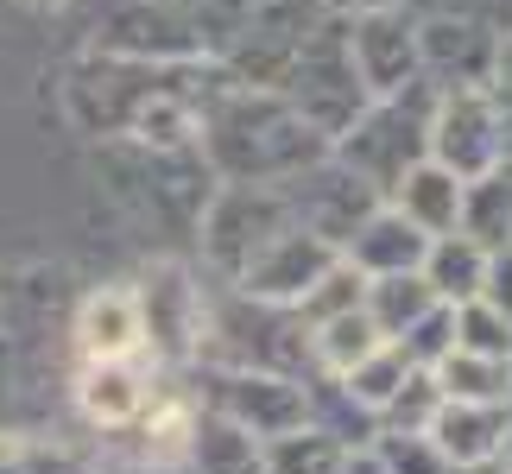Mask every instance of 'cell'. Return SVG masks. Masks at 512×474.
Segmentation results:
<instances>
[{
	"label": "cell",
	"instance_id": "cell-1",
	"mask_svg": "<svg viewBox=\"0 0 512 474\" xmlns=\"http://www.w3.org/2000/svg\"><path fill=\"white\" fill-rule=\"evenodd\" d=\"M222 64H152L121 51H83L64 70V114L83 140H146V146H196V114Z\"/></svg>",
	"mask_w": 512,
	"mask_h": 474
},
{
	"label": "cell",
	"instance_id": "cell-2",
	"mask_svg": "<svg viewBox=\"0 0 512 474\" xmlns=\"http://www.w3.org/2000/svg\"><path fill=\"white\" fill-rule=\"evenodd\" d=\"M196 152L215 171V184H285L304 165H317L329 140L279 89L234 83L222 70V83L209 89L203 114H196Z\"/></svg>",
	"mask_w": 512,
	"mask_h": 474
},
{
	"label": "cell",
	"instance_id": "cell-3",
	"mask_svg": "<svg viewBox=\"0 0 512 474\" xmlns=\"http://www.w3.org/2000/svg\"><path fill=\"white\" fill-rule=\"evenodd\" d=\"M196 361L266 367V373L310 380L317 373V348H310V323L291 304H260L228 285V304H209V329H203V354Z\"/></svg>",
	"mask_w": 512,
	"mask_h": 474
},
{
	"label": "cell",
	"instance_id": "cell-4",
	"mask_svg": "<svg viewBox=\"0 0 512 474\" xmlns=\"http://www.w3.org/2000/svg\"><path fill=\"white\" fill-rule=\"evenodd\" d=\"M430 108H437V83H411L399 95H373V102L348 121V133L329 140V152L348 171H361L380 196H392V184L430 158Z\"/></svg>",
	"mask_w": 512,
	"mask_h": 474
},
{
	"label": "cell",
	"instance_id": "cell-5",
	"mask_svg": "<svg viewBox=\"0 0 512 474\" xmlns=\"http://www.w3.org/2000/svg\"><path fill=\"white\" fill-rule=\"evenodd\" d=\"M108 165L121 177V203H133L146 222L177 228V234H196V215H203L209 190H215V171L203 165L196 146H146V140H108Z\"/></svg>",
	"mask_w": 512,
	"mask_h": 474
},
{
	"label": "cell",
	"instance_id": "cell-6",
	"mask_svg": "<svg viewBox=\"0 0 512 474\" xmlns=\"http://www.w3.org/2000/svg\"><path fill=\"white\" fill-rule=\"evenodd\" d=\"M279 95L291 108L304 114L310 127L323 133V140H336V133H348V121L361 114L373 95L361 83V70H354V51H348V19L329 13L317 32L304 38V51L291 57V70L279 76Z\"/></svg>",
	"mask_w": 512,
	"mask_h": 474
},
{
	"label": "cell",
	"instance_id": "cell-7",
	"mask_svg": "<svg viewBox=\"0 0 512 474\" xmlns=\"http://www.w3.org/2000/svg\"><path fill=\"white\" fill-rule=\"evenodd\" d=\"M298 215L285 203V184H215L203 215H196V253L222 285H234L247 272V260L260 253L279 228H291Z\"/></svg>",
	"mask_w": 512,
	"mask_h": 474
},
{
	"label": "cell",
	"instance_id": "cell-8",
	"mask_svg": "<svg viewBox=\"0 0 512 474\" xmlns=\"http://www.w3.org/2000/svg\"><path fill=\"white\" fill-rule=\"evenodd\" d=\"M196 405L234 418L241 430H253L260 443H279V437H291V430L310 424V380L266 373V367H215V361H196Z\"/></svg>",
	"mask_w": 512,
	"mask_h": 474
},
{
	"label": "cell",
	"instance_id": "cell-9",
	"mask_svg": "<svg viewBox=\"0 0 512 474\" xmlns=\"http://www.w3.org/2000/svg\"><path fill=\"white\" fill-rule=\"evenodd\" d=\"M133 310H140V354H152L165 373L196 367L203 329H209V298L190 266H177V260L146 266V279L133 285Z\"/></svg>",
	"mask_w": 512,
	"mask_h": 474
},
{
	"label": "cell",
	"instance_id": "cell-10",
	"mask_svg": "<svg viewBox=\"0 0 512 474\" xmlns=\"http://www.w3.org/2000/svg\"><path fill=\"white\" fill-rule=\"evenodd\" d=\"M342 19H348V51H354L367 95H399L411 83H424L418 7L411 0H373V7H354Z\"/></svg>",
	"mask_w": 512,
	"mask_h": 474
},
{
	"label": "cell",
	"instance_id": "cell-11",
	"mask_svg": "<svg viewBox=\"0 0 512 474\" xmlns=\"http://www.w3.org/2000/svg\"><path fill=\"white\" fill-rule=\"evenodd\" d=\"M418 51H424V83L437 89H487L494 83V51L500 32L468 7H418Z\"/></svg>",
	"mask_w": 512,
	"mask_h": 474
},
{
	"label": "cell",
	"instance_id": "cell-12",
	"mask_svg": "<svg viewBox=\"0 0 512 474\" xmlns=\"http://www.w3.org/2000/svg\"><path fill=\"white\" fill-rule=\"evenodd\" d=\"M285 203H291V215H298L310 234H323L329 247H348V234L361 228L386 196L373 190L361 171H348L336 152H323L317 165H304L298 177H285Z\"/></svg>",
	"mask_w": 512,
	"mask_h": 474
},
{
	"label": "cell",
	"instance_id": "cell-13",
	"mask_svg": "<svg viewBox=\"0 0 512 474\" xmlns=\"http://www.w3.org/2000/svg\"><path fill=\"white\" fill-rule=\"evenodd\" d=\"M430 158L443 171H456L462 184L500 165V121H494V95L487 89H437L430 108Z\"/></svg>",
	"mask_w": 512,
	"mask_h": 474
},
{
	"label": "cell",
	"instance_id": "cell-14",
	"mask_svg": "<svg viewBox=\"0 0 512 474\" xmlns=\"http://www.w3.org/2000/svg\"><path fill=\"white\" fill-rule=\"evenodd\" d=\"M336 260H342V247H329L323 234H310L304 222H291V228H279V234H272V241L247 260V272L234 279V291H247V298H260V304H291V310H298V298H304V291L317 285Z\"/></svg>",
	"mask_w": 512,
	"mask_h": 474
},
{
	"label": "cell",
	"instance_id": "cell-15",
	"mask_svg": "<svg viewBox=\"0 0 512 474\" xmlns=\"http://www.w3.org/2000/svg\"><path fill=\"white\" fill-rule=\"evenodd\" d=\"M424 253H430V234H424L418 222H405L392 203H380L361 228L348 234L342 260L361 272V279H386V272H418Z\"/></svg>",
	"mask_w": 512,
	"mask_h": 474
},
{
	"label": "cell",
	"instance_id": "cell-16",
	"mask_svg": "<svg viewBox=\"0 0 512 474\" xmlns=\"http://www.w3.org/2000/svg\"><path fill=\"white\" fill-rule=\"evenodd\" d=\"M184 462H190V474H266V443L253 430H241L234 418H222V411L190 405Z\"/></svg>",
	"mask_w": 512,
	"mask_h": 474
},
{
	"label": "cell",
	"instance_id": "cell-17",
	"mask_svg": "<svg viewBox=\"0 0 512 474\" xmlns=\"http://www.w3.org/2000/svg\"><path fill=\"white\" fill-rule=\"evenodd\" d=\"M152 380L140 373V361H83V380H76V405L89 411L102 430H127L152 411Z\"/></svg>",
	"mask_w": 512,
	"mask_h": 474
},
{
	"label": "cell",
	"instance_id": "cell-18",
	"mask_svg": "<svg viewBox=\"0 0 512 474\" xmlns=\"http://www.w3.org/2000/svg\"><path fill=\"white\" fill-rule=\"evenodd\" d=\"M430 437H437V449L449 456V468L456 462H487V456H500V443H506V405L443 399L437 418H430Z\"/></svg>",
	"mask_w": 512,
	"mask_h": 474
},
{
	"label": "cell",
	"instance_id": "cell-19",
	"mask_svg": "<svg viewBox=\"0 0 512 474\" xmlns=\"http://www.w3.org/2000/svg\"><path fill=\"white\" fill-rule=\"evenodd\" d=\"M386 203L399 209L405 222H418L424 234H449V228H456V215H462V177L443 171L437 158H418V165L392 184Z\"/></svg>",
	"mask_w": 512,
	"mask_h": 474
},
{
	"label": "cell",
	"instance_id": "cell-20",
	"mask_svg": "<svg viewBox=\"0 0 512 474\" xmlns=\"http://www.w3.org/2000/svg\"><path fill=\"white\" fill-rule=\"evenodd\" d=\"M76 342H83V361H133L140 354V310H133V291H95L76 310Z\"/></svg>",
	"mask_w": 512,
	"mask_h": 474
},
{
	"label": "cell",
	"instance_id": "cell-21",
	"mask_svg": "<svg viewBox=\"0 0 512 474\" xmlns=\"http://www.w3.org/2000/svg\"><path fill=\"white\" fill-rule=\"evenodd\" d=\"M487 253L481 241H468L462 228H449V234H430V253H424V285L437 291V304H468V298H481V285H487Z\"/></svg>",
	"mask_w": 512,
	"mask_h": 474
},
{
	"label": "cell",
	"instance_id": "cell-22",
	"mask_svg": "<svg viewBox=\"0 0 512 474\" xmlns=\"http://www.w3.org/2000/svg\"><path fill=\"white\" fill-rule=\"evenodd\" d=\"M456 228L468 234V241H481L487 253L512 247V158H500L494 171H481V177H468V184H462Z\"/></svg>",
	"mask_w": 512,
	"mask_h": 474
},
{
	"label": "cell",
	"instance_id": "cell-23",
	"mask_svg": "<svg viewBox=\"0 0 512 474\" xmlns=\"http://www.w3.org/2000/svg\"><path fill=\"white\" fill-rule=\"evenodd\" d=\"M310 430H323L342 449H373L380 437V411L361 405L336 373H310Z\"/></svg>",
	"mask_w": 512,
	"mask_h": 474
},
{
	"label": "cell",
	"instance_id": "cell-24",
	"mask_svg": "<svg viewBox=\"0 0 512 474\" xmlns=\"http://www.w3.org/2000/svg\"><path fill=\"white\" fill-rule=\"evenodd\" d=\"M437 386L443 399H475V405H512V361L506 354H468V348H449L437 367Z\"/></svg>",
	"mask_w": 512,
	"mask_h": 474
},
{
	"label": "cell",
	"instance_id": "cell-25",
	"mask_svg": "<svg viewBox=\"0 0 512 474\" xmlns=\"http://www.w3.org/2000/svg\"><path fill=\"white\" fill-rule=\"evenodd\" d=\"M424 310H437V291L424 285V272H386V279H367V316H373V329H380L386 342H399Z\"/></svg>",
	"mask_w": 512,
	"mask_h": 474
},
{
	"label": "cell",
	"instance_id": "cell-26",
	"mask_svg": "<svg viewBox=\"0 0 512 474\" xmlns=\"http://www.w3.org/2000/svg\"><path fill=\"white\" fill-rule=\"evenodd\" d=\"M386 335L373 329V316H367V304L361 310H342V316H329V323H317L310 329V348H317V373H348L361 354H373Z\"/></svg>",
	"mask_w": 512,
	"mask_h": 474
},
{
	"label": "cell",
	"instance_id": "cell-27",
	"mask_svg": "<svg viewBox=\"0 0 512 474\" xmlns=\"http://www.w3.org/2000/svg\"><path fill=\"white\" fill-rule=\"evenodd\" d=\"M342 443H329L323 430H291V437L266 443V474H342Z\"/></svg>",
	"mask_w": 512,
	"mask_h": 474
},
{
	"label": "cell",
	"instance_id": "cell-28",
	"mask_svg": "<svg viewBox=\"0 0 512 474\" xmlns=\"http://www.w3.org/2000/svg\"><path fill=\"white\" fill-rule=\"evenodd\" d=\"M405 373H411V361H405V354L392 348V342H380L373 354H361V361H354L348 373H336V380H342V386H348V392H354L361 405L386 411V399H392V392L405 386Z\"/></svg>",
	"mask_w": 512,
	"mask_h": 474
},
{
	"label": "cell",
	"instance_id": "cell-29",
	"mask_svg": "<svg viewBox=\"0 0 512 474\" xmlns=\"http://www.w3.org/2000/svg\"><path fill=\"white\" fill-rule=\"evenodd\" d=\"M361 304H367V279H361V272H354L348 260H336V266H329L323 279H317V285H310L304 298H298V316H304L310 329H317V323H329V316L361 310Z\"/></svg>",
	"mask_w": 512,
	"mask_h": 474
},
{
	"label": "cell",
	"instance_id": "cell-30",
	"mask_svg": "<svg viewBox=\"0 0 512 474\" xmlns=\"http://www.w3.org/2000/svg\"><path fill=\"white\" fill-rule=\"evenodd\" d=\"M373 456H380L386 474H449V456L437 449L430 430H380Z\"/></svg>",
	"mask_w": 512,
	"mask_h": 474
},
{
	"label": "cell",
	"instance_id": "cell-31",
	"mask_svg": "<svg viewBox=\"0 0 512 474\" xmlns=\"http://www.w3.org/2000/svg\"><path fill=\"white\" fill-rule=\"evenodd\" d=\"M437 405H443L437 373H430V367H411V373H405V386L392 392L386 411H380V430H430Z\"/></svg>",
	"mask_w": 512,
	"mask_h": 474
},
{
	"label": "cell",
	"instance_id": "cell-32",
	"mask_svg": "<svg viewBox=\"0 0 512 474\" xmlns=\"http://www.w3.org/2000/svg\"><path fill=\"white\" fill-rule=\"evenodd\" d=\"M456 348H468V354H506V361H512V316L500 304H487V298L456 304Z\"/></svg>",
	"mask_w": 512,
	"mask_h": 474
},
{
	"label": "cell",
	"instance_id": "cell-33",
	"mask_svg": "<svg viewBox=\"0 0 512 474\" xmlns=\"http://www.w3.org/2000/svg\"><path fill=\"white\" fill-rule=\"evenodd\" d=\"M392 348H399L411 367H437L443 354L456 348V304H437V310H424V316H418V323H411V329H405Z\"/></svg>",
	"mask_w": 512,
	"mask_h": 474
},
{
	"label": "cell",
	"instance_id": "cell-34",
	"mask_svg": "<svg viewBox=\"0 0 512 474\" xmlns=\"http://www.w3.org/2000/svg\"><path fill=\"white\" fill-rule=\"evenodd\" d=\"M481 298L487 304H500L512 316V247H500L494 260H487V285H481Z\"/></svg>",
	"mask_w": 512,
	"mask_h": 474
},
{
	"label": "cell",
	"instance_id": "cell-35",
	"mask_svg": "<svg viewBox=\"0 0 512 474\" xmlns=\"http://www.w3.org/2000/svg\"><path fill=\"white\" fill-rule=\"evenodd\" d=\"M487 95H494V121H500V152L512 158V89L506 83H487Z\"/></svg>",
	"mask_w": 512,
	"mask_h": 474
},
{
	"label": "cell",
	"instance_id": "cell-36",
	"mask_svg": "<svg viewBox=\"0 0 512 474\" xmlns=\"http://www.w3.org/2000/svg\"><path fill=\"white\" fill-rule=\"evenodd\" d=\"M342 474H386V468H380V456H373V449H348V456H342Z\"/></svg>",
	"mask_w": 512,
	"mask_h": 474
},
{
	"label": "cell",
	"instance_id": "cell-37",
	"mask_svg": "<svg viewBox=\"0 0 512 474\" xmlns=\"http://www.w3.org/2000/svg\"><path fill=\"white\" fill-rule=\"evenodd\" d=\"M494 83L512 89V32H500V51H494Z\"/></svg>",
	"mask_w": 512,
	"mask_h": 474
},
{
	"label": "cell",
	"instance_id": "cell-38",
	"mask_svg": "<svg viewBox=\"0 0 512 474\" xmlns=\"http://www.w3.org/2000/svg\"><path fill=\"white\" fill-rule=\"evenodd\" d=\"M449 474H506V462H500V456H487V462H456Z\"/></svg>",
	"mask_w": 512,
	"mask_h": 474
},
{
	"label": "cell",
	"instance_id": "cell-39",
	"mask_svg": "<svg viewBox=\"0 0 512 474\" xmlns=\"http://www.w3.org/2000/svg\"><path fill=\"white\" fill-rule=\"evenodd\" d=\"M0 474H32V468H26V456H19L13 443H0Z\"/></svg>",
	"mask_w": 512,
	"mask_h": 474
},
{
	"label": "cell",
	"instance_id": "cell-40",
	"mask_svg": "<svg viewBox=\"0 0 512 474\" xmlns=\"http://www.w3.org/2000/svg\"><path fill=\"white\" fill-rule=\"evenodd\" d=\"M500 462H506V474H512V405H506V443H500Z\"/></svg>",
	"mask_w": 512,
	"mask_h": 474
},
{
	"label": "cell",
	"instance_id": "cell-41",
	"mask_svg": "<svg viewBox=\"0 0 512 474\" xmlns=\"http://www.w3.org/2000/svg\"><path fill=\"white\" fill-rule=\"evenodd\" d=\"M32 7H70V0H32Z\"/></svg>",
	"mask_w": 512,
	"mask_h": 474
}]
</instances>
